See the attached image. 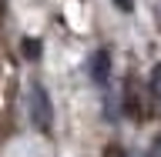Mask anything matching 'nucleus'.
Listing matches in <instances>:
<instances>
[{
    "mask_svg": "<svg viewBox=\"0 0 161 157\" xmlns=\"http://www.w3.org/2000/svg\"><path fill=\"white\" fill-rule=\"evenodd\" d=\"M30 120H34V127L44 130V134H47L50 124H54V107H50V97H47V90L40 87V84L30 87Z\"/></svg>",
    "mask_w": 161,
    "mask_h": 157,
    "instance_id": "f257e3e1",
    "label": "nucleus"
},
{
    "mask_svg": "<svg viewBox=\"0 0 161 157\" xmlns=\"http://www.w3.org/2000/svg\"><path fill=\"white\" fill-rule=\"evenodd\" d=\"M24 50H27V57H37V50H40V47L34 44V40H27V44H24Z\"/></svg>",
    "mask_w": 161,
    "mask_h": 157,
    "instance_id": "39448f33",
    "label": "nucleus"
},
{
    "mask_svg": "<svg viewBox=\"0 0 161 157\" xmlns=\"http://www.w3.org/2000/svg\"><path fill=\"white\" fill-rule=\"evenodd\" d=\"M154 150H158V157H161V137H158V144H154Z\"/></svg>",
    "mask_w": 161,
    "mask_h": 157,
    "instance_id": "423d86ee",
    "label": "nucleus"
},
{
    "mask_svg": "<svg viewBox=\"0 0 161 157\" xmlns=\"http://www.w3.org/2000/svg\"><path fill=\"white\" fill-rule=\"evenodd\" d=\"M108 74H111V57H108V50H97L91 57V77L97 84H108Z\"/></svg>",
    "mask_w": 161,
    "mask_h": 157,
    "instance_id": "f03ea898",
    "label": "nucleus"
},
{
    "mask_svg": "<svg viewBox=\"0 0 161 157\" xmlns=\"http://www.w3.org/2000/svg\"><path fill=\"white\" fill-rule=\"evenodd\" d=\"M151 97L161 107V64H154V70H151Z\"/></svg>",
    "mask_w": 161,
    "mask_h": 157,
    "instance_id": "7ed1b4c3",
    "label": "nucleus"
},
{
    "mask_svg": "<svg viewBox=\"0 0 161 157\" xmlns=\"http://www.w3.org/2000/svg\"><path fill=\"white\" fill-rule=\"evenodd\" d=\"M114 7H118V10H124V13H128V10H134V0H114Z\"/></svg>",
    "mask_w": 161,
    "mask_h": 157,
    "instance_id": "20e7f679",
    "label": "nucleus"
}]
</instances>
